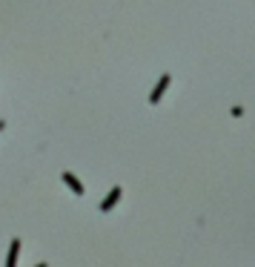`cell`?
Returning <instances> with one entry per match:
<instances>
[{"label":"cell","mask_w":255,"mask_h":267,"mask_svg":"<svg viewBox=\"0 0 255 267\" xmlns=\"http://www.w3.org/2000/svg\"><path fill=\"white\" fill-rule=\"evenodd\" d=\"M0 129H3V121H0Z\"/></svg>","instance_id":"cell-2"},{"label":"cell","mask_w":255,"mask_h":267,"mask_svg":"<svg viewBox=\"0 0 255 267\" xmlns=\"http://www.w3.org/2000/svg\"><path fill=\"white\" fill-rule=\"evenodd\" d=\"M169 83H172V75H169V72H163V75H161V81L155 83V89H152V95H149V101H152V104H158V101H161Z\"/></svg>","instance_id":"cell-1"}]
</instances>
